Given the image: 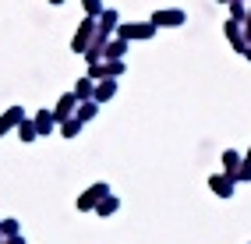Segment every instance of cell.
<instances>
[{"instance_id":"obj_1","label":"cell","mask_w":251,"mask_h":244,"mask_svg":"<svg viewBox=\"0 0 251 244\" xmlns=\"http://www.w3.org/2000/svg\"><path fill=\"white\" fill-rule=\"evenodd\" d=\"M180 18H184L180 11H166V14H156V22H163V25H180Z\"/></svg>"},{"instance_id":"obj_2","label":"cell","mask_w":251,"mask_h":244,"mask_svg":"<svg viewBox=\"0 0 251 244\" xmlns=\"http://www.w3.org/2000/svg\"><path fill=\"white\" fill-rule=\"evenodd\" d=\"M212 188L220 191V195H230V184H226V181H216V177H212Z\"/></svg>"}]
</instances>
